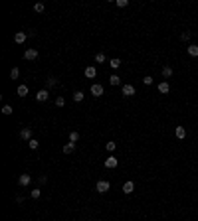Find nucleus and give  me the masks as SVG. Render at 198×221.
<instances>
[{
    "label": "nucleus",
    "instance_id": "a211bd4d",
    "mask_svg": "<svg viewBox=\"0 0 198 221\" xmlns=\"http://www.w3.org/2000/svg\"><path fill=\"white\" fill-rule=\"evenodd\" d=\"M188 55H192V57H198V46H188Z\"/></svg>",
    "mask_w": 198,
    "mask_h": 221
},
{
    "label": "nucleus",
    "instance_id": "6ab92c4d",
    "mask_svg": "<svg viewBox=\"0 0 198 221\" xmlns=\"http://www.w3.org/2000/svg\"><path fill=\"white\" fill-rule=\"evenodd\" d=\"M46 83H48V87H56V85H58V79L53 77V75H50V77L46 79Z\"/></svg>",
    "mask_w": 198,
    "mask_h": 221
},
{
    "label": "nucleus",
    "instance_id": "5701e85b",
    "mask_svg": "<svg viewBox=\"0 0 198 221\" xmlns=\"http://www.w3.org/2000/svg\"><path fill=\"white\" fill-rule=\"evenodd\" d=\"M28 146H30L32 150H36V148L40 146V142H38V140H36V138H32V140H28Z\"/></svg>",
    "mask_w": 198,
    "mask_h": 221
},
{
    "label": "nucleus",
    "instance_id": "39448f33",
    "mask_svg": "<svg viewBox=\"0 0 198 221\" xmlns=\"http://www.w3.org/2000/svg\"><path fill=\"white\" fill-rule=\"evenodd\" d=\"M117 164H119V160H117L115 156H109V158L105 160V168H109V170H113V168H117Z\"/></svg>",
    "mask_w": 198,
    "mask_h": 221
},
{
    "label": "nucleus",
    "instance_id": "bb28decb",
    "mask_svg": "<svg viewBox=\"0 0 198 221\" xmlns=\"http://www.w3.org/2000/svg\"><path fill=\"white\" fill-rule=\"evenodd\" d=\"M117 6H119V8H125V6H129V0H117Z\"/></svg>",
    "mask_w": 198,
    "mask_h": 221
},
{
    "label": "nucleus",
    "instance_id": "dca6fc26",
    "mask_svg": "<svg viewBox=\"0 0 198 221\" xmlns=\"http://www.w3.org/2000/svg\"><path fill=\"white\" fill-rule=\"evenodd\" d=\"M16 93H18V97H26V95H28V85H20Z\"/></svg>",
    "mask_w": 198,
    "mask_h": 221
},
{
    "label": "nucleus",
    "instance_id": "7ed1b4c3",
    "mask_svg": "<svg viewBox=\"0 0 198 221\" xmlns=\"http://www.w3.org/2000/svg\"><path fill=\"white\" fill-rule=\"evenodd\" d=\"M48 97H50V93H48V89H40L38 93H36V101L44 103V101H48Z\"/></svg>",
    "mask_w": 198,
    "mask_h": 221
},
{
    "label": "nucleus",
    "instance_id": "4be33fe9",
    "mask_svg": "<svg viewBox=\"0 0 198 221\" xmlns=\"http://www.w3.org/2000/svg\"><path fill=\"white\" fill-rule=\"evenodd\" d=\"M109 65L113 67V69H119V67H121V59H117V57H115V59H111Z\"/></svg>",
    "mask_w": 198,
    "mask_h": 221
},
{
    "label": "nucleus",
    "instance_id": "6e6552de",
    "mask_svg": "<svg viewBox=\"0 0 198 221\" xmlns=\"http://www.w3.org/2000/svg\"><path fill=\"white\" fill-rule=\"evenodd\" d=\"M26 38H28V34H26V32H18V34L14 36V42H16V44H24Z\"/></svg>",
    "mask_w": 198,
    "mask_h": 221
},
{
    "label": "nucleus",
    "instance_id": "20e7f679",
    "mask_svg": "<svg viewBox=\"0 0 198 221\" xmlns=\"http://www.w3.org/2000/svg\"><path fill=\"white\" fill-rule=\"evenodd\" d=\"M30 182H32V176H30V174H20V178H18V184L22 186V188H26V186L30 184Z\"/></svg>",
    "mask_w": 198,
    "mask_h": 221
},
{
    "label": "nucleus",
    "instance_id": "412c9836",
    "mask_svg": "<svg viewBox=\"0 0 198 221\" xmlns=\"http://www.w3.org/2000/svg\"><path fill=\"white\" fill-rule=\"evenodd\" d=\"M83 91H76V93H73V101H76V103H79V101H83Z\"/></svg>",
    "mask_w": 198,
    "mask_h": 221
},
{
    "label": "nucleus",
    "instance_id": "aec40b11",
    "mask_svg": "<svg viewBox=\"0 0 198 221\" xmlns=\"http://www.w3.org/2000/svg\"><path fill=\"white\" fill-rule=\"evenodd\" d=\"M18 77H20V69L12 67V69H10V79H18Z\"/></svg>",
    "mask_w": 198,
    "mask_h": 221
},
{
    "label": "nucleus",
    "instance_id": "a878e982",
    "mask_svg": "<svg viewBox=\"0 0 198 221\" xmlns=\"http://www.w3.org/2000/svg\"><path fill=\"white\" fill-rule=\"evenodd\" d=\"M30 196H32V197H34V199H38V197L42 196V192H40V188H36V190H32V193H30Z\"/></svg>",
    "mask_w": 198,
    "mask_h": 221
},
{
    "label": "nucleus",
    "instance_id": "ddd939ff",
    "mask_svg": "<svg viewBox=\"0 0 198 221\" xmlns=\"http://www.w3.org/2000/svg\"><path fill=\"white\" fill-rule=\"evenodd\" d=\"M163 77H164V79H170V77H173V67H170V65H164V67H163Z\"/></svg>",
    "mask_w": 198,
    "mask_h": 221
},
{
    "label": "nucleus",
    "instance_id": "cd10ccee",
    "mask_svg": "<svg viewBox=\"0 0 198 221\" xmlns=\"http://www.w3.org/2000/svg\"><path fill=\"white\" fill-rule=\"evenodd\" d=\"M180 40H182V42H188V40H190V32H182V34H180Z\"/></svg>",
    "mask_w": 198,
    "mask_h": 221
},
{
    "label": "nucleus",
    "instance_id": "f257e3e1",
    "mask_svg": "<svg viewBox=\"0 0 198 221\" xmlns=\"http://www.w3.org/2000/svg\"><path fill=\"white\" fill-rule=\"evenodd\" d=\"M109 188L111 184L107 180H99L97 184H95V192H99V193H105V192H109Z\"/></svg>",
    "mask_w": 198,
    "mask_h": 221
},
{
    "label": "nucleus",
    "instance_id": "473e14b6",
    "mask_svg": "<svg viewBox=\"0 0 198 221\" xmlns=\"http://www.w3.org/2000/svg\"><path fill=\"white\" fill-rule=\"evenodd\" d=\"M34 10H36V12H44V4H42V2H38V4L34 6Z\"/></svg>",
    "mask_w": 198,
    "mask_h": 221
},
{
    "label": "nucleus",
    "instance_id": "c85d7f7f",
    "mask_svg": "<svg viewBox=\"0 0 198 221\" xmlns=\"http://www.w3.org/2000/svg\"><path fill=\"white\" fill-rule=\"evenodd\" d=\"M95 61H97V63H103V61H105V53H97V55H95Z\"/></svg>",
    "mask_w": 198,
    "mask_h": 221
},
{
    "label": "nucleus",
    "instance_id": "f03ea898",
    "mask_svg": "<svg viewBox=\"0 0 198 221\" xmlns=\"http://www.w3.org/2000/svg\"><path fill=\"white\" fill-rule=\"evenodd\" d=\"M24 59H28V61H34V59H38V50H34V47H28V50L24 51Z\"/></svg>",
    "mask_w": 198,
    "mask_h": 221
},
{
    "label": "nucleus",
    "instance_id": "393cba45",
    "mask_svg": "<svg viewBox=\"0 0 198 221\" xmlns=\"http://www.w3.org/2000/svg\"><path fill=\"white\" fill-rule=\"evenodd\" d=\"M2 115H12V107H10V105H4V107H2Z\"/></svg>",
    "mask_w": 198,
    "mask_h": 221
},
{
    "label": "nucleus",
    "instance_id": "c756f323",
    "mask_svg": "<svg viewBox=\"0 0 198 221\" xmlns=\"http://www.w3.org/2000/svg\"><path fill=\"white\" fill-rule=\"evenodd\" d=\"M143 83H145V85H153V77H151V75H145V77H143Z\"/></svg>",
    "mask_w": 198,
    "mask_h": 221
},
{
    "label": "nucleus",
    "instance_id": "b1692460",
    "mask_svg": "<svg viewBox=\"0 0 198 221\" xmlns=\"http://www.w3.org/2000/svg\"><path fill=\"white\" fill-rule=\"evenodd\" d=\"M77 140H79V132H76V130L69 132V142H77Z\"/></svg>",
    "mask_w": 198,
    "mask_h": 221
},
{
    "label": "nucleus",
    "instance_id": "9d476101",
    "mask_svg": "<svg viewBox=\"0 0 198 221\" xmlns=\"http://www.w3.org/2000/svg\"><path fill=\"white\" fill-rule=\"evenodd\" d=\"M123 95H125V97H133V95H135V87H133V85H123Z\"/></svg>",
    "mask_w": 198,
    "mask_h": 221
},
{
    "label": "nucleus",
    "instance_id": "423d86ee",
    "mask_svg": "<svg viewBox=\"0 0 198 221\" xmlns=\"http://www.w3.org/2000/svg\"><path fill=\"white\" fill-rule=\"evenodd\" d=\"M85 77H87V79H93V77H97V69H95L93 65L85 67Z\"/></svg>",
    "mask_w": 198,
    "mask_h": 221
},
{
    "label": "nucleus",
    "instance_id": "2f4dec72",
    "mask_svg": "<svg viewBox=\"0 0 198 221\" xmlns=\"http://www.w3.org/2000/svg\"><path fill=\"white\" fill-rule=\"evenodd\" d=\"M56 105H58V107H63V105H66V99H63V97H58V99H56Z\"/></svg>",
    "mask_w": 198,
    "mask_h": 221
},
{
    "label": "nucleus",
    "instance_id": "2eb2a0df",
    "mask_svg": "<svg viewBox=\"0 0 198 221\" xmlns=\"http://www.w3.org/2000/svg\"><path fill=\"white\" fill-rule=\"evenodd\" d=\"M174 134H176V138H184V136H186V128H184V126H176Z\"/></svg>",
    "mask_w": 198,
    "mask_h": 221
},
{
    "label": "nucleus",
    "instance_id": "f3484780",
    "mask_svg": "<svg viewBox=\"0 0 198 221\" xmlns=\"http://www.w3.org/2000/svg\"><path fill=\"white\" fill-rule=\"evenodd\" d=\"M109 83H111V85H121V77H119L117 73H113V75L109 77Z\"/></svg>",
    "mask_w": 198,
    "mask_h": 221
},
{
    "label": "nucleus",
    "instance_id": "0eeeda50",
    "mask_svg": "<svg viewBox=\"0 0 198 221\" xmlns=\"http://www.w3.org/2000/svg\"><path fill=\"white\" fill-rule=\"evenodd\" d=\"M91 95H93V97H101V95H103V87H101L99 83L91 85Z\"/></svg>",
    "mask_w": 198,
    "mask_h": 221
},
{
    "label": "nucleus",
    "instance_id": "72a5a7b5",
    "mask_svg": "<svg viewBox=\"0 0 198 221\" xmlns=\"http://www.w3.org/2000/svg\"><path fill=\"white\" fill-rule=\"evenodd\" d=\"M46 180H48L46 176H40V178H38V184H46Z\"/></svg>",
    "mask_w": 198,
    "mask_h": 221
},
{
    "label": "nucleus",
    "instance_id": "4468645a",
    "mask_svg": "<svg viewBox=\"0 0 198 221\" xmlns=\"http://www.w3.org/2000/svg\"><path fill=\"white\" fill-rule=\"evenodd\" d=\"M73 150H76V142H67L66 146H63V154H71Z\"/></svg>",
    "mask_w": 198,
    "mask_h": 221
},
{
    "label": "nucleus",
    "instance_id": "1a4fd4ad",
    "mask_svg": "<svg viewBox=\"0 0 198 221\" xmlns=\"http://www.w3.org/2000/svg\"><path fill=\"white\" fill-rule=\"evenodd\" d=\"M20 138L22 140H32V128H22V130H20Z\"/></svg>",
    "mask_w": 198,
    "mask_h": 221
},
{
    "label": "nucleus",
    "instance_id": "7c9ffc66",
    "mask_svg": "<svg viewBox=\"0 0 198 221\" xmlns=\"http://www.w3.org/2000/svg\"><path fill=\"white\" fill-rule=\"evenodd\" d=\"M115 148H117V144H115V142H107V152H113Z\"/></svg>",
    "mask_w": 198,
    "mask_h": 221
},
{
    "label": "nucleus",
    "instance_id": "9b49d317",
    "mask_svg": "<svg viewBox=\"0 0 198 221\" xmlns=\"http://www.w3.org/2000/svg\"><path fill=\"white\" fill-rule=\"evenodd\" d=\"M168 91H170V85H168V81H163V83H159V93L167 95Z\"/></svg>",
    "mask_w": 198,
    "mask_h": 221
},
{
    "label": "nucleus",
    "instance_id": "f8f14e48",
    "mask_svg": "<svg viewBox=\"0 0 198 221\" xmlns=\"http://www.w3.org/2000/svg\"><path fill=\"white\" fill-rule=\"evenodd\" d=\"M133 190H135V184H133V182H125V184H123V193H133Z\"/></svg>",
    "mask_w": 198,
    "mask_h": 221
}]
</instances>
